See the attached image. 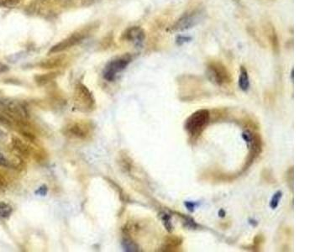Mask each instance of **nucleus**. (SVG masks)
<instances>
[{
    "mask_svg": "<svg viewBox=\"0 0 336 252\" xmlns=\"http://www.w3.org/2000/svg\"><path fill=\"white\" fill-rule=\"evenodd\" d=\"M210 121V111L199 109L192 113L185 122V130L190 136H199Z\"/></svg>",
    "mask_w": 336,
    "mask_h": 252,
    "instance_id": "f257e3e1",
    "label": "nucleus"
},
{
    "mask_svg": "<svg viewBox=\"0 0 336 252\" xmlns=\"http://www.w3.org/2000/svg\"><path fill=\"white\" fill-rule=\"evenodd\" d=\"M75 105L83 112L93 110L95 106V100L92 93L84 85L79 84L75 92Z\"/></svg>",
    "mask_w": 336,
    "mask_h": 252,
    "instance_id": "f03ea898",
    "label": "nucleus"
},
{
    "mask_svg": "<svg viewBox=\"0 0 336 252\" xmlns=\"http://www.w3.org/2000/svg\"><path fill=\"white\" fill-rule=\"evenodd\" d=\"M2 108L11 118L25 122L28 118V112L25 105L18 101L7 100L2 102Z\"/></svg>",
    "mask_w": 336,
    "mask_h": 252,
    "instance_id": "7ed1b4c3",
    "label": "nucleus"
},
{
    "mask_svg": "<svg viewBox=\"0 0 336 252\" xmlns=\"http://www.w3.org/2000/svg\"><path fill=\"white\" fill-rule=\"evenodd\" d=\"M129 56H122L113 60L108 63L104 71V78L109 82L114 81L116 78L117 74L124 70L130 62Z\"/></svg>",
    "mask_w": 336,
    "mask_h": 252,
    "instance_id": "20e7f679",
    "label": "nucleus"
},
{
    "mask_svg": "<svg viewBox=\"0 0 336 252\" xmlns=\"http://www.w3.org/2000/svg\"><path fill=\"white\" fill-rule=\"evenodd\" d=\"M207 77L216 85H224L230 82V75L222 65L218 63L210 64L207 68Z\"/></svg>",
    "mask_w": 336,
    "mask_h": 252,
    "instance_id": "39448f33",
    "label": "nucleus"
},
{
    "mask_svg": "<svg viewBox=\"0 0 336 252\" xmlns=\"http://www.w3.org/2000/svg\"><path fill=\"white\" fill-rule=\"evenodd\" d=\"M202 11H193L183 15L174 25L175 30H185L197 25L203 19Z\"/></svg>",
    "mask_w": 336,
    "mask_h": 252,
    "instance_id": "423d86ee",
    "label": "nucleus"
},
{
    "mask_svg": "<svg viewBox=\"0 0 336 252\" xmlns=\"http://www.w3.org/2000/svg\"><path fill=\"white\" fill-rule=\"evenodd\" d=\"M89 132V126L84 123H72L66 129V136H71L73 138H86Z\"/></svg>",
    "mask_w": 336,
    "mask_h": 252,
    "instance_id": "0eeeda50",
    "label": "nucleus"
},
{
    "mask_svg": "<svg viewBox=\"0 0 336 252\" xmlns=\"http://www.w3.org/2000/svg\"><path fill=\"white\" fill-rule=\"evenodd\" d=\"M125 39L135 43L141 44L145 40V33L140 27H132L125 32Z\"/></svg>",
    "mask_w": 336,
    "mask_h": 252,
    "instance_id": "6e6552de",
    "label": "nucleus"
},
{
    "mask_svg": "<svg viewBox=\"0 0 336 252\" xmlns=\"http://www.w3.org/2000/svg\"><path fill=\"white\" fill-rule=\"evenodd\" d=\"M80 38L75 37V36H73V37H70L68 40H65L62 42L59 43L58 45H56V46H54L52 49L51 50V52H57V51H61V50H64V49H66L69 48V46L71 45H74V44H76L77 42H79Z\"/></svg>",
    "mask_w": 336,
    "mask_h": 252,
    "instance_id": "1a4fd4ad",
    "label": "nucleus"
},
{
    "mask_svg": "<svg viewBox=\"0 0 336 252\" xmlns=\"http://www.w3.org/2000/svg\"><path fill=\"white\" fill-rule=\"evenodd\" d=\"M14 147L20 152L22 154L23 156H30L31 152V149L27 144L25 143L24 141H21L20 139H14L13 141Z\"/></svg>",
    "mask_w": 336,
    "mask_h": 252,
    "instance_id": "9d476101",
    "label": "nucleus"
},
{
    "mask_svg": "<svg viewBox=\"0 0 336 252\" xmlns=\"http://www.w3.org/2000/svg\"><path fill=\"white\" fill-rule=\"evenodd\" d=\"M239 87L242 91H247L250 87V81L248 77L247 71L244 67L240 68V74L239 77Z\"/></svg>",
    "mask_w": 336,
    "mask_h": 252,
    "instance_id": "9b49d317",
    "label": "nucleus"
},
{
    "mask_svg": "<svg viewBox=\"0 0 336 252\" xmlns=\"http://www.w3.org/2000/svg\"><path fill=\"white\" fill-rule=\"evenodd\" d=\"M122 245L125 251L135 252L139 250V246L136 244V242L129 238H124L122 241Z\"/></svg>",
    "mask_w": 336,
    "mask_h": 252,
    "instance_id": "f8f14e48",
    "label": "nucleus"
},
{
    "mask_svg": "<svg viewBox=\"0 0 336 252\" xmlns=\"http://www.w3.org/2000/svg\"><path fill=\"white\" fill-rule=\"evenodd\" d=\"M12 212H13V209L10 204L0 201V217L1 218L7 219L11 216Z\"/></svg>",
    "mask_w": 336,
    "mask_h": 252,
    "instance_id": "ddd939ff",
    "label": "nucleus"
},
{
    "mask_svg": "<svg viewBox=\"0 0 336 252\" xmlns=\"http://www.w3.org/2000/svg\"><path fill=\"white\" fill-rule=\"evenodd\" d=\"M161 218H162V220L163 221V224H164V226L166 227L167 231L172 232V224L170 214H166V213H162L161 214Z\"/></svg>",
    "mask_w": 336,
    "mask_h": 252,
    "instance_id": "4468645a",
    "label": "nucleus"
},
{
    "mask_svg": "<svg viewBox=\"0 0 336 252\" xmlns=\"http://www.w3.org/2000/svg\"><path fill=\"white\" fill-rule=\"evenodd\" d=\"M282 197H283V194H282V192L280 191L277 192V193L273 195L270 203V207L272 209H276L278 208V204H279V202H280Z\"/></svg>",
    "mask_w": 336,
    "mask_h": 252,
    "instance_id": "2eb2a0df",
    "label": "nucleus"
},
{
    "mask_svg": "<svg viewBox=\"0 0 336 252\" xmlns=\"http://www.w3.org/2000/svg\"><path fill=\"white\" fill-rule=\"evenodd\" d=\"M0 166H4V167L10 166V161L7 160L6 156H4V154L1 151H0Z\"/></svg>",
    "mask_w": 336,
    "mask_h": 252,
    "instance_id": "dca6fc26",
    "label": "nucleus"
},
{
    "mask_svg": "<svg viewBox=\"0 0 336 252\" xmlns=\"http://www.w3.org/2000/svg\"><path fill=\"white\" fill-rule=\"evenodd\" d=\"M185 223L187 224L188 228H192V229H196L197 228V224L195 223L194 220L190 218V217H186L185 218Z\"/></svg>",
    "mask_w": 336,
    "mask_h": 252,
    "instance_id": "f3484780",
    "label": "nucleus"
},
{
    "mask_svg": "<svg viewBox=\"0 0 336 252\" xmlns=\"http://www.w3.org/2000/svg\"><path fill=\"white\" fill-rule=\"evenodd\" d=\"M185 206L187 207V209H189L190 211L193 212L196 205L192 202H185Z\"/></svg>",
    "mask_w": 336,
    "mask_h": 252,
    "instance_id": "a211bd4d",
    "label": "nucleus"
},
{
    "mask_svg": "<svg viewBox=\"0 0 336 252\" xmlns=\"http://www.w3.org/2000/svg\"><path fill=\"white\" fill-rule=\"evenodd\" d=\"M219 216L220 218H224L225 216V212L224 209H220V211H219Z\"/></svg>",
    "mask_w": 336,
    "mask_h": 252,
    "instance_id": "6ab92c4d",
    "label": "nucleus"
},
{
    "mask_svg": "<svg viewBox=\"0 0 336 252\" xmlns=\"http://www.w3.org/2000/svg\"><path fill=\"white\" fill-rule=\"evenodd\" d=\"M4 135H5V134H4L3 131H1V130H0V139L2 138V137H3Z\"/></svg>",
    "mask_w": 336,
    "mask_h": 252,
    "instance_id": "aec40b11",
    "label": "nucleus"
},
{
    "mask_svg": "<svg viewBox=\"0 0 336 252\" xmlns=\"http://www.w3.org/2000/svg\"><path fill=\"white\" fill-rule=\"evenodd\" d=\"M292 79H293V70L292 71Z\"/></svg>",
    "mask_w": 336,
    "mask_h": 252,
    "instance_id": "412c9836",
    "label": "nucleus"
}]
</instances>
